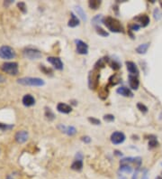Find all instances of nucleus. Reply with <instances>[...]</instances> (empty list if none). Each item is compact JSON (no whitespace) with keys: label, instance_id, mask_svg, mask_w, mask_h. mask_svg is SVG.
<instances>
[{"label":"nucleus","instance_id":"obj_1","mask_svg":"<svg viewBox=\"0 0 162 179\" xmlns=\"http://www.w3.org/2000/svg\"><path fill=\"white\" fill-rule=\"evenodd\" d=\"M104 24L113 33H122L123 27L119 20L112 17H106L103 19Z\"/></svg>","mask_w":162,"mask_h":179},{"label":"nucleus","instance_id":"obj_2","mask_svg":"<svg viewBox=\"0 0 162 179\" xmlns=\"http://www.w3.org/2000/svg\"><path fill=\"white\" fill-rule=\"evenodd\" d=\"M17 82L24 86H35V87L43 86L45 84V81L37 77H23L17 80Z\"/></svg>","mask_w":162,"mask_h":179},{"label":"nucleus","instance_id":"obj_3","mask_svg":"<svg viewBox=\"0 0 162 179\" xmlns=\"http://www.w3.org/2000/svg\"><path fill=\"white\" fill-rule=\"evenodd\" d=\"M1 70L9 75H17L19 73L18 63L15 62H7L2 64Z\"/></svg>","mask_w":162,"mask_h":179},{"label":"nucleus","instance_id":"obj_4","mask_svg":"<svg viewBox=\"0 0 162 179\" xmlns=\"http://www.w3.org/2000/svg\"><path fill=\"white\" fill-rule=\"evenodd\" d=\"M99 72H100V70L94 68V70H92L89 73V75H88V86H89V89L95 90L97 87L98 80H99V76H100Z\"/></svg>","mask_w":162,"mask_h":179},{"label":"nucleus","instance_id":"obj_5","mask_svg":"<svg viewBox=\"0 0 162 179\" xmlns=\"http://www.w3.org/2000/svg\"><path fill=\"white\" fill-rule=\"evenodd\" d=\"M16 55V54L12 47L8 45H3L0 47V58L5 60L14 59Z\"/></svg>","mask_w":162,"mask_h":179},{"label":"nucleus","instance_id":"obj_6","mask_svg":"<svg viewBox=\"0 0 162 179\" xmlns=\"http://www.w3.org/2000/svg\"><path fill=\"white\" fill-rule=\"evenodd\" d=\"M23 56L29 60H37L40 59L42 56L41 53L39 50L34 48H26L23 51Z\"/></svg>","mask_w":162,"mask_h":179},{"label":"nucleus","instance_id":"obj_7","mask_svg":"<svg viewBox=\"0 0 162 179\" xmlns=\"http://www.w3.org/2000/svg\"><path fill=\"white\" fill-rule=\"evenodd\" d=\"M125 140V135L121 131H115L111 135V142L114 145L123 143Z\"/></svg>","mask_w":162,"mask_h":179},{"label":"nucleus","instance_id":"obj_8","mask_svg":"<svg viewBox=\"0 0 162 179\" xmlns=\"http://www.w3.org/2000/svg\"><path fill=\"white\" fill-rule=\"evenodd\" d=\"M75 43H76L77 53L78 54H82V55L87 54V53H88V45L85 42H83L82 40H76Z\"/></svg>","mask_w":162,"mask_h":179},{"label":"nucleus","instance_id":"obj_9","mask_svg":"<svg viewBox=\"0 0 162 179\" xmlns=\"http://www.w3.org/2000/svg\"><path fill=\"white\" fill-rule=\"evenodd\" d=\"M48 62H50L56 70L62 71L63 70V62L59 57H54V56H51L47 58Z\"/></svg>","mask_w":162,"mask_h":179},{"label":"nucleus","instance_id":"obj_10","mask_svg":"<svg viewBox=\"0 0 162 179\" xmlns=\"http://www.w3.org/2000/svg\"><path fill=\"white\" fill-rule=\"evenodd\" d=\"M28 137H29V135H28V132L26 130H20V131L16 132V134L15 136V139H16L17 143L23 144V143L27 141Z\"/></svg>","mask_w":162,"mask_h":179},{"label":"nucleus","instance_id":"obj_11","mask_svg":"<svg viewBox=\"0 0 162 179\" xmlns=\"http://www.w3.org/2000/svg\"><path fill=\"white\" fill-rule=\"evenodd\" d=\"M125 64H126L127 70H128V72L130 73L131 75H135V76H137V75L139 74L138 67H137V65H136L133 62L127 61V62H125Z\"/></svg>","mask_w":162,"mask_h":179},{"label":"nucleus","instance_id":"obj_12","mask_svg":"<svg viewBox=\"0 0 162 179\" xmlns=\"http://www.w3.org/2000/svg\"><path fill=\"white\" fill-rule=\"evenodd\" d=\"M22 102L25 107H32L35 104V99L31 94H25L22 99Z\"/></svg>","mask_w":162,"mask_h":179},{"label":"nucleus","instance_id":"obj_13","mask_svg":"<svg viewBox=\"0 0 162 179\" xmlns=\"http://www.w3.org/2000/svg\"><path fill=\"white\" fill-rule=\"evenodd\" d=\"M57 110L63 114H69L72 111V108L66 103L61 102L57 105Z\"/></svg>","mask_w":162,"mask_h":179},{"label":"nucleus","instance_id":"obj_14","mask_svg":"<svg viewBox=\"0 0 162 179\" xmlns=\"http://www.w3.org/2000/svg\"><path fill=\"white\" fill-rule=\"evenodd\" d=\"M59 129H61L62 132H64V133H66L67 135H69V136H73V135H75L76 133H77V129L74 128V127H72V126H68V127H66V126H64V125H60L59 126Z\"/></svg>","mask_w":162,"mask_h":179},{"label":"nucleus","instance_id":"obj_15","mask_svg":"<svg viewBox=\"0 0 162 179\" xmlns=\"http://www.w3.org/2000/svg\"><path fill=\"white\" fill-rule=\"evenodd\" d=\"M129 85L132 90H138L140 86V80L135 75H129Z\"/></svg>","mask_w":162,"mask_h":179},{"label":"nucleus","instance_id":"obj_16","mask_svg":"<svg viewBox=\"0 0 162 179\" xmlns=\"http://www.w3.org/2000/svg\"><path fill=\"white\" fill-rule=\"evenodd\" d=\"M116 92H117L118 94L122 95V96H123V97H132V96H133V93L132 92V91H131L129 88L124 87V86L118 88V89L116 90Z\"/></svg>","mask_w":162,"mask_h":179},{"label":"nucleus","instance_id":"obj_17","mask_svg":"<svg viewBox=\"0 0 162 179\" xmlns=\"http://www.w3.org/2000/svg\"><path fill=\"white\" fill-rule=\"evenodd\" d=\"M134 20L140 23V26H142V27H146L150 24V17L147 15H142L140 17H137L134 18Z\"/></svg>","mask_w":162,"mask_h":179},{"label":"nucleus","instance_id":"obj_18","mask_svg":"<svg viewBox=\"0 0 162 179\" xmlns=\"http://www.w3.org/2000/svg\"><path fill=\"white\" fill-rule=\"evenodd\" d=\"M83 168V161L81 158L76 159L72 165H71V169L72 170H75V171H81Z\"/></svg>","mask_w":162,"mask_h":179},{"label":"nucleus","instance_id":"obj_19","mask_svg":"<svg viewBox=\"0 0 162 179\" xmlns=\"http://www.w3.org/2000/svg\"><path fill=\"white\" fill-rule=\"evenodd\" d=\"M70 17H71V18L69 21L68 25L69 27H76V26H78L79 24V19L76 17V15L74 13H71Z\"/></svg>","mask_w":162,"mask_h":179},{"label":"nucleus","instance_id":"obj_20","mask_svg":"<svg viewBox=\"0 0 162 179\" xmlns=\"http://www.w3.org/2000/svg\"><path fill=\"white\" fill-rule=\"evenodd\" d=\"M150 47V43H142L141 45H139L137 48H136V52L140 54H146V52L148 51Z\"/></svg>","mask_w":162,"mask_h":179},{"label":"nucleus","instance_id":"obj_21","mask_svg":"<svg viewBox=\"0 0 162 179\" xmlns=\"http://www.w3.org/2000/svg\"><path fill=\"white\" fill-rule=\"evenodd\" d=\"M120 81H121V76L119 74H114L109 79V84L114 86V85H116L117 83H119Z\"/></svg>","mask_w":162,"mask_h":179},{"label":"nucleus","instance_id":"obj_22","mask_svg":"<svg viewBox=\"0 0 162 179\" xmlns=\"http://www.w3.org/2000/svg\"><path fill=\"white\" fill-rule=\"evenodd\" d=\"M88 6L91 9L97 10L101 6V1L100 0H91V1L88 2Z\"/></svg>","mask_w":162,"mask_h":179},{"label":"nucleus","instance_id":"obj_23","mask_svg":"<svg viewBox=\"0 0 162 179\" xmlns=\"http://www.w3.org/2000/svg\"><path fill=\"white\" fill-rule=\"evenodd\" d=\"M120 171L130 174V173L132 172V167L131 166L127 165V164H122L121 166H120Z\"/></svg>","mask_w":162,"mask_h":179},{"label":"nucleus","instance_id":"obj_24","mask_svg":"<svg viewBox=\"0 0 162 179\" xmlns=\"http://www.w3.org/2000/svg\"><path fill=\"white\" fill-rule=\"evenodd\" d=\"M75 9H76V12H77L78 16H79V17H80L81 19L83 20V21H86V13L84 12V10L81 8L80 6H76V7H75Z\"/></svg>","mask_w":162,"mask_h":179},{"label":"nucleus","instance_id":"obj_25","mask_svg":"<svg viewBox=\"0 0 162 179\" xmlns=\"http://www.w3.org/2000/svg\"><path fill=\"white\" fill-rule=\"evenodd\" d=\"M45 116L47 117V119H49V120H52L55 118L53 112L51 111V110L50 108H45Z\"/></svg>","mask_w":162,"mask_h":179},{"label":"nucleus","instance_id":"obj_26","mask_svg":"<svg viewBox=\"0 0 162 179\" xmlns=\"http://www.w3.org/2000/svg\"><path fill=\"white\" fill-rule=\"evenodd\" d=\"M96 30H97V33L99 35H102V36H104V37H106V36L109 35V34H108L105 30H104L102 27L98 26V25L96 26Z\"/></svg>","mask_w":162,"mask_h":179},{"label":"nucleus","instance_id":"obj_27","mask_svg":"<svg viewBox=\"0 0 162 179\" xmlns=\"http://www.w3.org/2000/svg\"><path fill=\"white\" fill-rule=\"evenodd\" d=\"M14 128V125H8V124H4L0 123V130L1 131H7L10 130Z\"/></svg>","mask_w":162,"mask_h":179},{"label":"nucleus","instance_id":"obj_28","mask_svg":"<svg viewBox=\"0 0 162 179\" xmlns=\"http://www.w3.org/2000/svg\"><path fill=\"white\" fill-rule=\"evenodd\" d=\"M110 65H111L112 69H114V70H119L121 68V63L116 60H113L110 62Z\"/></svg>","mask_w":162,"mask_h":179},{"label":"nucleus","instance_id":"obj_29","mask_svg":"<svg viewBox=\"0 0 162 179\" xmlns=\"http://www.w3.org/2000/svg\"><path fill=\"white\" fill-rule=\"evenodd\" d=\"M158 146H159V142H158L157 139H151L150 140V142H149V148H150V149H152V148L158 147Z\"/></svg>","mask_w":162,"mask_h":179},{"label":"nucleus","instance_id":"obj_30","mask_svg":"<svg viewBox=\"0 0 162 179\" xmlns=\"http://www.w3.org/2000/svg\"><path fill=\"white\" fill-rule=\"evenodd\" d=\"M153 17L156 20H160L162 17V13L160 11L159 8H155L153 11Z\"/></svg>","mask_w":162,"mask_h":179},{"label":"nucleus","instance_id":"obj_31","mask_svg":"<svg viewBox=\"0 0 162 179\" xmlns=\"http://www.w3.org/2000/svg\"><path fill=\"white\" fill-rule=\"evenodd\" d=\"M137 108H138V110H140V111H142V113H147L148 112V108L142 103H138Z\"/></svg>","mask_w":162,"mask_h":179},{"label":"nucleus","instance_id":"obj_32","mask_svg":"<svg viewBox=\"0 0 162 179\" xmlns=\"http://www.w3.org/2000/svg\"><path fill=\"white\" fill-rule=\"evenodd\" d=\"M140 24H137V23H133L132 24H131L130 26H129V28H130V31H138L139 29H140Z\"/></svg>","mask_w":162,"mask_h":179},{"label":"nucleus","instance_id":"obj_33","mask_svg":"<svg viewBox=\"0 0 162 179\" xmlns=\"http://www.w3.org/2000/svg\"><path fill=\"white\" fill-rule=\"evenodd\" d=\"M87 119H88V121H89L90 123H92V124H94V125H100V123H101L99 119H96V118H93V117H92V118L89 117Z\"/></svg>","mask_w":162,"mask_h":179},{"label":"nucleus","instance_id":"obj_34","mask_svg":"<svg viewBox=\"0 0 162 179\" xmlns=\"http://www.w3.org/2000/svg\"><path fill=\"white\" fill-rule=\"evenodd\" d=\"M103 17H102V15H98V16H97L96 17H94V19H93V24H99V23H101L103 22Z\"/></svg>","mask_w":162,"mask_h":179},{"label":"nucleus","instance_id":"obj_35","mask_svg":"<svg viewBox=\"0 0 162 179\" xmlns=\"http://www.w3.org/2000/svg\"><path fill=\"white\" fill-rule=\"evenodd\" d=\"M104 120H105V121H107V122L114 121V115H111V114L104 115Z\"/></svg>","mask_w":162,"mask_h":179},{"label":"nucleus","instance_id":"obj_36","mask_svg":"<svg viewBox=\"0 0 162 179\" xmlns=\"http://www.w3.org/2000/svg\"><path fill=\"white\" fill-rule=\"evenodd\" d=\"M17 6L19 7V9H20L23 13H25V12H26V6H25V4H24L23 2L18 3V4H17Z\"/></svg>","mask_w":162,"mask_h":179},{"label":"nucleus","instance_id":"obj_37","mask_svg":"<svg viewBox=\"0 0 162 179\" xmlns=\"http://www.w3.org/2000/svg\"><path fill=\"white\" fill-rule=\"evenodd\" d=\"M40 70L45 73V74H49V73H51V69H48V68H46L44 65H40Z\"/></svg>","mask_w":162,"mask_h":179},{"label":"nucleus","instance_id":"obj_38","mask_svg":"<svg viewBox=\"0 0 162 179\" xmlns=\"http://www.w3.org/2000/svg\"><path fill=\"white\" fill-rule=\"evenodd\" d=\"M81 139H82V141H84V142H86V143H89V142L91 141V139H90L89 137H87V136L82 137Z\"/></svg>","mask_w":162,"mask_h":179},{"label":"nucleus","instance_id":"obj_39","mask_svg":"<svg viewBox=\"0 0 162 179\" xmlns=\"http://www.w3.org/2000/svg\"><path fill=\"white\" fill-rule=\"evenodd\" d=\"M3 81H5V78L0 75V82H3Z\"/></svg>","mask_w":162,"mask_h":179},{"label":"nucleus","instance_id":"obj_40","mask_svg":"<svg viewBox=\"0 0 162 179\" xmlns=\"http://www.w3.org/2000/svg\"><path fill=\"white\" fill-rule=\"evenodd\" d=\"M156 179H162V177H156Z\"/></svg>","mask_w":162,"mask_h":179},{"label":"nucleus","instance_id":"obj_41","mask_svg":"<svg viewBox=\"0 0 162 179\" xmlns=\"http://www.w3.org/2000/svg\"><path fill=\"white\" fill-rule=\"evenodd\" d=\"M160 6L162 7V1H160Z\"/></svg>","mask_w":162,"mask_h":179},{"label":"nucleus","instance_id":"obj_42","mask_svg":"<svg viewBox=\"0 0 162 179\" xmlns=\"http://www.w3.org/2000/svg\"><path fill=\"white\" fill-rule=\"evenodd\" d=\"M7 179H12V178H7Z\"/></svg>","mask_w":162,"mask_h":179}]
</instances>
